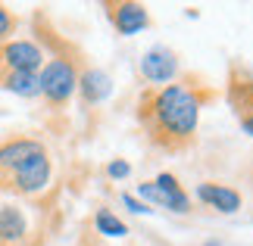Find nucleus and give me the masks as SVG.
I'll return each mask as SVG.
<instances>
[{"mask_svg":"<svg viewBox=\"0 0 253 246\" xmlns=\"http://www.w3.org/2000/svg\"><path fill=\"white\" fill-rule=\"evenodd\" d=\"M44 50L35 41H3L0 44V78L13 72H41Z\"/></svg>","mask_w":253,"mask_h":246,"instance_id":"5","label":"nucleus"},{"mask_svg":"<svg viewBox=\"0 0 253 246\" xmlns=\"http://www.w3.org/2000/svg\"><path fill=\"white\" fill-rule=\"evenodd\" d=\"M16 16L13 13H9V9L3 6V3H0V44H3V41H9V35H13L16 32Z\"/></svg>","mask_w":253,"mask_h":246,"instance_id":"15","label":"nucleus"},{"mask_svg":"<svg viewBox=\"0 0 253 246\" xmlns=\"http://www.w3.org/2000/svg\"><path fill=\"white\" fill-rule=\"evenodd\" d=\"M47 184H50V156H47V150H44V153L32 156V159L13 175L9 190L22 193V196H35V193H41Z\"/></svg>","mask_w":253,"mask_h":246,"instance_id":"6","label":"nucleus"},{"mask_svg":"<svg viewBox=\"0 0 253 246\" xmlns=\"http://www.w3.org/2000/svg\"><path fill=\"white\" fill-rule=\"evenodd\" d=\"M38 84H41V97L47 100V106H50V109H63V106L72 100L75 87H79L75 63L66 60V56L44 60L41 72H38Z\"/></svg>","mask_w":253,"mask_h":246,"instance_id":"2","label":"nucleus"},{"mask_svg":"<svg viewBox=\"0 0 253 246\" xmlns=\"http://www.w3.org/2000/svg\"><path fill=\"white\" fill-rule=\"evenodd\" d=\"M228 103H231V109L235 112H247L253 109V81H244V78H231V84H228Z\"/></svg>","mask_w":253,"mask_h":246,"instance_id":"13","label":"nucleus"},{"mask_svg":"<svg viewBox=\"0 0 253 246\" xmlns=\"http://www.w3.org/2000/svg\"><path fill=\"white\" fill-rule=\"evenodd\" d=\"M197 200L212 206V209H219V212H225V215L241 209V193L225 187V184H212V181H203L197 187Z\"/></svg>","mask_w":253,"mask_h":246,"instance_id":"10","label":"nucleus"},{"mask_svg":"<svg viewBox=\"0 0 253 246\" xmlns=\"http://www.w3.org/2000/svg\"><path fill=\"white\" fill-rule=\"evenodd\" d=\"M0 87L19 97H41V84H38V72H13L0 78Z\"/></svg>","mask_w":253,"mask_h":246,"instance_id":"12","label":"nucleus"},{"mask_svg":"<svg viewBox=\"0 0 253 246\" xmlns=\"http://www.w3.org/2000/svg\"><path fill=\"white\" fill-rule=\"evenodd\" d=\"M79 87H82V97L84 103H100L106 94H110V78H106L100 69H87L79 78Z\"/></svg>","mask_w":253,"mask_h":246,"instance_id":"11","label":"nucleus"},{"mask_svg":"<svg viewBox=\"0 0 253 246\" xmlns=\"http://www.w3.org/2000/svg\"><path fill=\"white\" fill-rule=\"evenodd\" d=\"M28 218L19 206H0V246H25L28 243Z\"/></svg>","mask_w":253,"mask_h":246,"instance_id":"9","label":"nucleus"},{"mask_svg":"<svg viewBox=\"0 0 253 246\" xmlns=\"http://www.w3.org/2000/svg\"><path fill=\"white\" fill-rule=\"evenodd\" d=\"M122 203H125V206H128V209H131V212H150V206H144L141 200H134V196H131V193H125V196H122Z\"/></svg>","mask_w":253,"mask_h":246,"instance_id":"17","label":"nucleus"},{"mask_svg":"<svg viewBox=\"0 0 253 246\" xmlns=\"http://www.w3.org/2000/svg\"><path fill=\"white\" fill-rule=\"evenodd\" d=\"M106 175H110L113 181H125V178L131 175V165L125 162V159H116V162H110V165H106Z\"/></svg>","mask_w":253,"mask_h":246,"instance_id":"16","label":"nucleus"},{"mask_svg":"<svg viewBox=\"0 0 253 246\" xmlns=\"http://www.w3.org/2000/svg\"><path fill=\"white\" fill-rule=\"evenodd\" d=\"M210 94H200L194 84H163L147 87L138 100V122L153 146L166 153L188 150L197 137L200 106Z\"/></svg>","mask_w":253,"mask_h":246,"instance_id":"1","label":"nucleus"},{"mask_svg":"<svg viewBox=\"0 0 253 246\" xmlns=\"http://www.w3.org/2000/svg\"><path fill=\"white\" fill-rule=\"evenodd\" d=\"M106 16H110L113 28L119 35H138L150 25V16H147V6L144 3H134V0H119V3H106Z\"/></svg>","mask_w":253,"mask_h":246,"instance_id":"7","label":"nucleus"},{"mask_svg":"<svg viewBox=\"0 0 253 246\" xmlns=\"http://www.w3.org/2000/svg\"><path fill=\"white\" fill-rule=\"evenodd\" d=\"M203 246H222V243H216V240H210V243H203Z\"/></svg>","mask_w":253,"mask_h":246,"instance_id":"19","label":"nucleus"},{"mask_svg":"<svg viewBox=\"0 0 253 246\" xmlns=\"http://www.w3.org/2000/svg\"><path fill=\"white\" fill-rule=\"evenodd\" d=\"M44 150L47 146L38 141V137H9V141H0V190H9L13 175L22 169L32 156L44 153Z\"/></svg>","mask_w":253,"mask_h":246,"instance_id":"3","label":"nucleus"},{"mask_svg":"<svg viewBox=\"0 0 253 246\" xmlns=\"http://www.w3.org/2000/svg\"><path fill=\"white\" fill-rule=\"evenodd\" d=\"M94 228L100 231L103 237H125V234H128L125 221H122V218H116L110 209H97V215H94Z\"/></svg>","mask_w":253,"mask_h":246,"instance_id":"14","label":"nucleus"},{"mask_svg":"<svg viewBox=\"0 0 253 246\" xmlns=\"http://www.w3.org/2000/svg\"><path fill=\"white\" fill-rule=\"evenodd\" d=\"M141 75L147 78L150 84L163 87L178 75V60H175V53L166 50V47H153V50H147L144 60H141Z\"/></svg>","mask_w":253,"mask_h":246,"instance_id":"8","label":"nucleus"},{"mask_svg":"<svg viewBox=\"0 0 253 246\" xmlns=\"http://www.w3.org/2000/svg\"><path fill=\"white\" fill-rule=\"evenodd\" d=\"M138 193H141V203L150 200L153 206H163V209H172V212H188L191 209L188 193L181 190V184L175 181V175H169V172L157 175V181L138 184Z\"/></svg>","mask_w":253,"mask_h":246,"instance_id":"4","label":"nucleus"},{"mask_svg":"<svg viewBox=\"0 0 253 246\" xmlns=\"http://www.w3.org/2000/svg\"><path fill=\"white\" fill-rule=\"evenodd\" d=\"M238 119H241V128L253 137V109H247V112H238Z\"/></svg>","mask_w":253,"mask_h":246,"instance_id":"18","label":"nucleus"}]
</instances>
